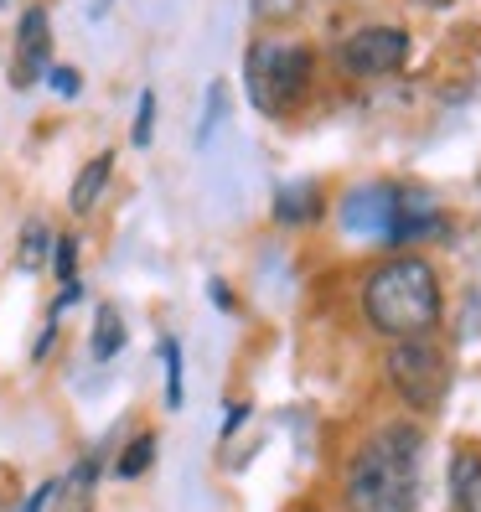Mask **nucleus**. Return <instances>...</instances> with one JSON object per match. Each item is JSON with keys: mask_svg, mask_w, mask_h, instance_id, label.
Listing matches in <instances>:
<instances>
[{"mask_svg": "<svg viewBox=\"0 0 481 512\" xmlns=\"http://www.w3.org/2000/svg\"><path fill=\"white\" fill-rule=\"evenodd\" d=\"M156 114H161L156 88H140V99H135V125H130V145H135V150H145L150 140H156Z\"/></svg>", "mask_w": 481, "mask_h": 512, "instance_id": "f3484780", "label": "nucleus"}, {"mask_svg": "<svg viewBox=\"0 0 481 512\" xmlns=\"http://www.w3.org/2000/svg\"><path fill=\"white\" fill-rule=\"evenodd\" d=\"M456 363L440 347V337H409V342H383V388L394 394L399 414L409 419H435L450 399Z\"/></svg>", "mask_w": 481, "mask_h": 512, "instance_id": "20e7f679", "label": "nucleus"}, {"mask_svg": "<svg viewBox=\"0 0 481 512\" xmlns=\"http://www.w3.org/2000/svg\"><path fill=\"white\" fill-rule=\"evenodd\" d=\"M52 244H57V228L47 218H21L16 233V275H42L52 264Z\"/></svg>", "mask_w": 481, "mask_h": 512, "instance_id": "ddd939ff", "label": "nucleus"}, {"mask_svg": "<svg viewBox=\"0 0 481 512\" xmlns=\"http://www.w3.org/2000/svg\"><path fill=\"white\" fill-rule=\"evenodd\" d=\"M125 342H130V326H125V316H119V306H104L94 311V331H88V357H94L99 368H109L119 352H125Z\"/></svg>", "mask_w": 481, "mask_h": 512, "instance_id": "4468645a", "label": "nucleus"}, {"mask_svg": "<svg viewBox=\"0 0 481 512\" xmlns=\"http://www.w3.org/2000/svg\"><path fill=\"white\" fill-rule=\"evenodd\" d=\"M99 471H104V445L83 450V456L68 466V476H57V492H68V497H94Z\"/></svg>", "mask_w": 481, "mask_h": 512, "instance_id": "2eb2a0df", "label": "nucleus"}, {"mask_svg": "<svg viewBox=\"0 0 481 512\" xmlns=\"http://www.w3.org/2000/svg\"><path fill=\"white\" fill-rule=\"evenodd\" d=\"M207 295H213V300H218L223 311H233V306H238V300H233V290H228L223 280H213V285H207Z\"/></svg>", "mask_w": 481, "mask_h": 512, "instance_id": "b1692460", "label": "nucleus"}, {"mask_svg": "<svg viewBox=\"0 0 481 512\" xmlns=\"http://www.w3.org/2000/svg\"><path fill=\"white\" fill-rule=\"evenodd\" d=\"M394 218H399V182H357L337 197V233L352 244H373L378 254H388Z\"/></svg>", "mask_w": 481, "mask_h": 512, "instance_id": "423d86ee", "label": "nucleus"}, {"mask_svg": "<svg viewBox=\"0 0 481 512\" xmlns=\"http://www.w3.org/2000/svg\"><path fill=\"white\" fill-rule=\"evenodd\" d=\"M52 11L42 0L16 11V32H11V88H37L52 73Z\"/></svg>", "mask_w": 481, "mask_h": 512, "instance_id": "0eeeda50", "label": "nucleus"}, {"mask_svg": "<svg viewBox=\"0 0 481 512\" xmlns=\"http://www.w3.org/2000/svg\"><path fill=\"white\" fill-rule=\"evenodd\" d=\"M290 512H326V507H316V502H300V507H290Z\"/></svg>", "mask_w": 481, "mask_h": 512, "instance_id": "a878e982", "label": "nucleus"}, {"mask_svg": "<svg viewBox=\"0 0 481 512\" xmlns=\"http://www.w3.org/2000/svg\"><path fill=\"white\" fill-rule=\"evenodd\" d=\"M114 161H119V150H94V156L73 171V182H68V213L73 218H94L104 207L109 182H114Z\"/></svg>", "mask_w": 481, "mask_h": 512, "instance_id": "1a4fd4ad", "label": "nucleus"}, {"mask_svg": "<svg viewBox=\"0 0 481 512\" xmlns=\"http://www.w3.org/2000/svg\"><path fill=\"white\" fill-rule=\"evenodd\" d=\"M249 414H254V404H249V399H233V404L223 409V430H218V440H233L238 430L249 425Z\"/></svg>", "mask_w": 481, "mask_h": 512, "instance_id": "412c9836", "label": "nucleus"}, {"mask_svg": "<svg viewBox=\"0 0 481 512\" xmlns=\"http://www.w3.org/2000/svg\"><path fill=\"white\" fill-rule=\"evenodd\" d=\"M223 119H228V83H207V114H202V125H197V150L213 145Z\"/></svg>", "mask_w": 481, "mask_h": 512, "instance_id": "a211bd4d", "label": "nucleus"}, {"mask_svg": "<svg viewBox=\"0 0 481 512\" xmlns=\"http://www.w3.org/2000/svg\"><path fill=\"white\" fill-rule=\"evenodd\" d=\"M57 326H63L57 316H47V321H42V337L32 342V363H47V352H52V342H57Z\"/></svg>", "mask_w": 481, "mask_h": 512, "instance_id": "5701e85b", "label": "nucleus"}, {"mask_svg": "<svg viewBox=\"0 0 481 512\" xmlns=\"http://www.w3.org/2000/svg\"><path fill=\"white\" fill-rule=\"evenodd\" d=\"M357 321L378 342L440 337L445 280L430 254H378L357 280Z\"/></svg>", "mask_w": 481, "mask_h": 512, "instance_id": "f03ea898", "label": "nucleus"}, {"mask_svg": "<svg viewBox=\"0 0 481 512\" xmlns=\"http://www.w3.org/2000/svg\"><path fill=\"white\" fill-rule=\"evenodd\" d=\"M0 512H6V492H0Z\"/></svg>", "mask_w": 481, "mask_h": 512, "instance_id": "bb28decb", "label": "nucleus"}, {"mask_svg": "<svg viewBox=\"0 0 481 512\" xmlns=\"http://www.w3.org/2000/svg\"><path fill=\"white\" fill-rule=\"evenodd\" d=\"M445 502L450 512H481V445L461 440L445 461Z\"/></svg>", "mask_w": 481, "mask_h": 512, "instance_id": "9d476101", "label": "nucleus"}, {"mask_svg": "<svg viewBox=\"0 0 481 512\" xmlns=\"http://www.w3.org/2000/svg\"><path fill=\"white\" fill-rule=\"evenodd\" d=\"M21 6H32V0H0V11H21Z\"/></svg>", "mask_w": 481, "mask_h": 512, "instance_id": "393cba45", "label": "nucleus"}, {"mask_svg": "<svg viewBox=\"0 0 481 512\" xmlns=\"http://www.w3.org/2000/svg\"><path fill=\"white\" fill-rule=\"evenodd\" d=\"M414 57V32L399 21H357L352 32L337 37L332 47V68L347 83H383L399 78Z\"/></svg>", "mask_w": 481, "mask_h": 512, "instance_id": "39448f33", "label": "nucleus"}, {"mask_svg": "<svg viewBox=\"0 0 481 512\" xmlns=\"http://www.w3.org/2000/svg\"><path fill=\"white\" fill-rule=\"evenodd\" d=\"M156 461H161V435L145 425V430H135L130 440H119L109 476H114V481H140V476H150V466H156Z\"/></svg>", "mask_w": 481, "mask_h": 512, "instance_id": "f8f14e48", "label": "nucleus"}, {"mask_svg": "<svg viewBox=\"0 0 481 512\" xmlns=\"http://www.w3.org/2000/svg\"><path fill=\"white\" fill-rule=\"evenodd\" d=\"M52 280L57 285H78V233H57V244H52Z\"/></svg>", "mask_w": 481, "mask_h": 512, "instance_id": "6ab92c4d", "label": "nucleus"}, {"mask_svg": "<svg viewBox=\"0 0 481 512\" xmlns=\"http://www.w3.org/2000/svg\"><path fill=\"white\" fill-rule=\"evenodd\" d=\"M269 213H275L280 228H311L326 213V192H321V182H311V176H306V182H280Z\"/></svg>", "mask_w": 481, "mask_h": 512, "instance_id": "9b49d317", "label": "nucleus"}, {"mask_svg": "<svg viewBox=\"0 0 481 512\" xmlns=\"http://www.w3.org/2000/svg\"><path fill=\"white\" fill-rule=\"evenodd\" d=\"M52 497H57V476H52V481H37V492H26V502H21L16 512H47Z\"/></svg>", "mask_w": 481, "mask_h": 512, "instance_id": "4be33fe9", "label": "nucleus"}, {"mask_svg": "<svg viewBox=\"0 0 481 512\" xmlns=\"http://www.w3.org/2000/svg\"><path fill=\"white\" fill-rule=\"evenodd\" d=\"M47 88H52L57 99H78V94H83V73H78V68H68V63H52Z\"/></svg>", "mask_w": 481, "mask_h": 512, "instance_id": "aec40b11", "label": "nucleus"}, {"mask_svg": "<svg viewBox=\"0 0 481 512\" xmlns=\"http://www.w3.org/2000/svg\"><path fill=\"white\" fill-rule=\"evenodd\" d=\"M321 83V52L316 42L295 32H259L244 47V94L264 119H295L316 99Z\"/></svg>", "mask_w": 481, "mask_h": 512, "instance_id": "7ed1b4c3", "label": "nucleus"}, {"mask_svg": "<svg viewBox=\"0 0 481 512\" xmlns=\"http://www.w3.org/2000/svg\"><path fill=\"white\" fill-rule=\"evenodd\" d=\"M450 233V218L430 187H399V218H394V238L388 254H425V244Z\"/></svg>", "mask_w": 481, "mask_h": 512, "instance_id": "6e6552de", "label": "nucleus"}, {"mask_svg": "<svg viewBox=\"0 0 481 512\" xmlns=\"http://www.w3.org/2000/svg\"><path fill=\"white\" fill-rule=\"evenodd\" d=\"M156 357H161V368H166V409L176 414V409H182L187 399V383H182V342H176V337H161V347H156Z\"/></svg>", "mask_w": 481, "mask_h": 512, "instance_id": "dca6fc26", "label": "nucleus"}, {"mask_svg": "<svg viewBox=\"0 0 481 512\" xmlns=\"http://www.w3.org/2000/svg\"><path fill=\"white\" fill-rule=\"evenodd\" d=\"M337 512H419L425 492V425L388 414L357 435L337 461Z\"/></svg>", "mask_w": 481, "mask_h": 512, "instance_id": "f257e3e1", "label": "nucleus"}]
</instances>
